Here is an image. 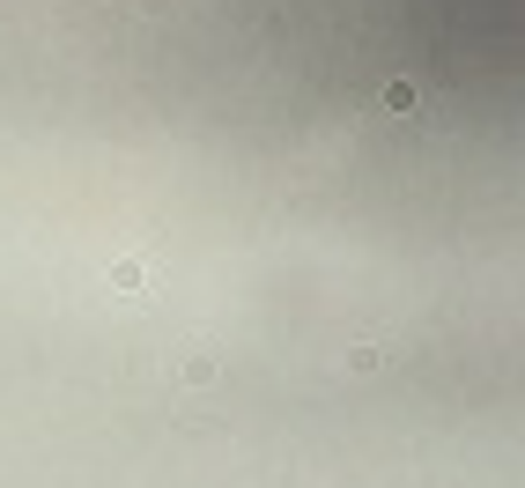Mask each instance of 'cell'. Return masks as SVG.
Listing matches in <instances>:
<instances>
[{
    "label": "cell",
    "instance_id": "1",
    "mask_svg": "<svg viewBox=\"0 0 525 488\" xmlns=\"http://www.w3.org/2000/svg\"><path fill=\"white\" fill-rule=\"evenodd\" d=\"M111 289H126V296H148V289H156V267H148V259H119V267H111Z\"/></svg>",
    "mask_w": 525,
    "mask_h": 488
},
{
    "label": "cell",
    "instance_id": "3",
    "mask_svg": "<svg viewBox=\"0 0 525 488\" xmlns=\"http://www.w3.org/2000/svg\"><path fill=\"white\" fill-rule=\"evenodd\" d=\"M385 363H392V355H385L378 341H355V348H348V370H385Z\"/></svg>",
    "mask_w": 525,
    "mask_h": 488
},
{
    "label": "cell",
    "instance_id": "2",
    "mask_svg": "<svg viewBox=\"0 0 525 488\" xmlns=\"http://www.w3.org/2000/svg\"><path fill=\"white\" fill-rule=\"evenodd\" d=\"M178 378H185V385H215V378H222V363H215V355H185Z\"/></svg>",
    "mask_w": 525,
    "mask_h": 488
}]
</instances>
